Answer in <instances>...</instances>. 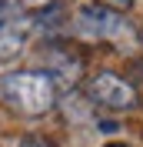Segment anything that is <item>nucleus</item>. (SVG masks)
<instances>
[{
	"label": "nucleus",
	"mask_w": 143,
	"mask_h": 147,
	"mask_svg": "<svg viewBox=\"0 0 143 147\" xmlns=\"http://www.w3.org/2000/svg\"><path fill=\"white\" fill-rule=\"evenodd\" d=\"M0 97L20 117H43L57 107V84L47 70H7L0 77Z\"/></svg>",
	"instance_id": "1"
},
{
	"label": "nucleus",
	"mask_w": 143,
	"mask_h": 147,
	"mask_svg": "<svg viewBox=\"0 0 143 147\" xmlns=\"http://www.w3.org/2000/svg\"><path fill=\"white\" fill-rule=\"evenodd\" d=\"M73 30L83 40H93V44H110V47H133L136 44L133 24L123 13L97 7V3H83L73 13Z\"/></svg>",
	"instance_id": "2"
},
{
	"label": "nucleus",
	"mask_w": 143,
	"mask_h": 147,
	"mask_svg": "<svg viewBox=\"0 0 143 147\" xmlns=\"http://www.w3.org/2000/svg\"><path fill=\"white\" fill-rule=\"evenodd\" d=\"M87 97L107 110H133L136 107V87L123 74L113 70H97L87 80Z\"/></svg>",
	"instance_id": "3"
},
{
	"label": "nucleus",
	"mask_w": 143,
	"mask_h": 147,
	"mask_svg": "<svg viewBox=\"0 0 143 147\" xmlns=\"http://www.w3.org/2000/svg\"><path fill=\"white\" fill-rule=\"evenodd\" d=\"M50 77H53L57 87H73L83 74V60L73 54L67 44H47V67H43Z\"/></svg>",
	"instance_id": "4"
},
{
	"label": "nucleus",
	"mask_w": 143,
	"mask_h": 147,
	"mask_svg": "<svg viewBox=\"0 0 143 147\" xmlns=\"http://www.w3.org/2000/svg\"><path fill=\"white\" fill-rule=\"evenodd\" d=\"M27 30H30V24L23 17H17V13L0 24V60H3V64H10V60L23 50V44H27Z\"/></svg>",
	"instance_id": "5"
},
{
	"label": "nucleus",
	"mask_w": 143,
	"mask_h": 147,
	"mask_svg": "<svg viewBox=\"0 0 143 147\" xmlns=\"http://www.w3.org/2000/svg\"><path fill=\"white\" fill-rule=\"evenodd\" d=\"M133 0H97V7H107V10H116V13H123Z\"/></svg>",
	"instance_id": "6"
},
{
	"label": "nucleus",
	"mask_w": 143,
	"mask_h": 147,
	"mask_svg": "<svg viewBox=\"0 0 143 147\" xmlns=\"http://www.w3.org/2000/svg\"><path fill=\"white\" fill-rule=\"evenodd\" d=\"M23 10H47V7H53V0H17Z\"/></svg>",
	"instance_id": "7"
},
{
	"label": "nucleus",
	"mask_w": 143,
	"mask_h": 147,
	"mask_svg": "<svg viewBox=\"0 0 143 147\" xmlns=\"http://www.w3.org/2000/svg\"><path fill=\"white\" fill-rule=\"evenodd\" d=\"M13 10H17V0H0V24L13 17Z\"/></svg>",
	"instance_id": "8"
},
{
	"label": "nucleus",
	"mask_w": 143,
	"mask_h": 147,
	"mask_svg": "<svg viewBox=\"0 0 143 147\" xmlns=\"http://www.w3.org/2000/svg\"><path fill=\"white\" fill-rule=\"evenodd\" d=\"M17 147H53L50 140H43V137H23Z\"/></svg>",
	"instance_id": "9"
}]
</instances>
